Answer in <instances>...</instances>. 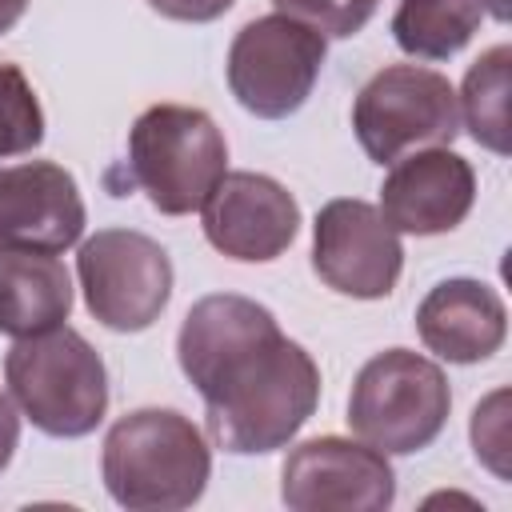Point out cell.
Wrapping results in <instances>:
<instances>
[{
  "instance_id": "obj_1",
  "label": "cell",
  "mask_w": 512,
  "mask_h": 512,
  "mask_svg": "<svg viewBox=\"0 0 512 512\" xmlns=\"http://www.w3.org/2000/svg\"><path fill=\"white\" fill-rule=\"evenodd\" d=\"M176 356L204 396L208 440L232 456L284 448L320 404L316 360L248 296H200L180 324Z\"/></svg>"
},
{
  "instance_id": "obj_2",
  "label": "cell",
  "mask_w": 512,
  "mask_h": 512,
  "mask_svg": "<svg viewBox=\"0 0 512 512\" xmlns=\"http://www.w3.org/2000/svg\"><path fill=\"white\" fill-rule=\"evenodd\" d=\"M108 496L128 512L192 508L212 476L204 432L176 408H136L120 416L100 452Z\"/></svg>"
},
{
  "instance_id": "obj_3",
  "label": "cell",
  "mask_w": 512,
  "mask_h": 512,
  "mask_svg": "<svg viewBox=\"0 0 512 512\" xmlns=\"http://www.w3.org/2000/svg\"><path fill=\"white\" fill-rule=\"evenodd\" d=\"M8 396L44 436L76 440L108 412V372L100 352L68 324L20 336L4 356Z\"/></svg>"
},
{
  "instance_id": "obj_4",
  "label": "cell",
  "mask_w": 512,
  "mask_h": 512,
  "mask_svg": "<svg viewBox=\"0 0 512 512\" xmlns=\"http://www.w3.org/2000/svg\"><path fill=\"white\" fill-rule=\"evenodd\" d=\"M228 172V144L204 108L152 104L128 132V176L164 216L200 212Z\"/></svg>"
},
{
  "instance_id": "obj_5",
  "label": "cell",
  "mask_w": 512,
  "mask_h": 512,
  "mask_svg": "<svg viewBox=\"0 0 512 512\" xmlns=\"http://www.w3.org/2000/svg\"><path fill=\"white\" fill-rule=\"evenodd\" d=\"M448 408L452 392L440 364L408 348H388L356 372L348 428L384 456H412L444 432Z\"/></svg>"
},
{
  "instance_id": "obj_6",
  "label": "cell",
  "mask_w": 512,
  "mask_h": 512,
  "mask_svg": "<svg viewBox=\"0 0 512 512\" xmlns=\"http://www.w3.org/2000/svg\"><path fill=\"white\" fill-rule=\"evenodd\" d=\"M352 132L376 164H392L416 148H448L460 136L456 88L436 68L388 64L356 92Z\"/></svg>"
},
{
  "instance_id": "obj_7",
  "label": "cell",
  "mask_w": 512,
  "mask_h": 512,
  "mask_svg": "<svg viewBox=\"0 0 512 512\" xmlns=\"http://www.w3.org/2000/svg\"><path fill=\"white\" fill-rule=\"evenodd\" d=\"M328 40L280 12L248 20L228 48V88L260 120H284L312 96Z\"/></svg>"
},
{
  "instance_id": "obj_8",
  "label": "cell",
  "mask_w": 512,
  "mask_h": 512,
  "mask_svg": "<svg viewBox=\"0 0 512 512\" xmlns=\"http://www.w3.org/2000/svg\"><path fill=\"white\" fill-rule=\"evenodd\" d=\"M88 312L112 332H144L172 300L168 252L132 228H100L76 252Z\"/></svg>"
},
{
  "instance_id": "obj_9",
  "label": "cell",
  "mask_w": 512,
  "mask_h": 512,
  "mask_svg": "<svg viewBox=\"0 0 512 512\" xmlns=\"http://www.w3.org/2000/svg\"><path fill=\"white\" fill-rule=\"evenodd\" d=\"M280 500L292 512H384L396 500V472L364 440L312 436L288 452Z\"/></svg>"
},
{
  "instance_id": "obj_10",
  "label": "cell",
  "mask_w": 512,
  "mask_h": 512,
  "mask_svg": "<svg viewBox=\"0 0 512 512\" xmlns=\"http://www.w3.org/2000/svg\"><path fill=\"white\" fill-rule=\"evenodd\" d=\"M312 268L340 296L384 300L400 280L404 244H400V232L380 216L376 204L340 196L316 212Z\"/></svg>"
},
{
  "instance_id": "obj_11",
  "label": "cell",
  "mask_w": 512,
  "mask_h": 512,
  "mask_svg": "<svg viewBox=\"0 0 512 512\" xmlns=\"http://www.w3.org/2000/svg\"><path fill=\"white\" fill-rule=\"evenodd\" d=\"M204 236L240 264H268L288 252L300 232L296 196L264 172H224L200 204Z\"/></svg>"
},
{
  "instance_id": "obj_12",
  "label": "cell",
  "mask_w": 512,
  "mask_h": 512,
  "mask_svg": "<svg viewBox=\"0 0 512 512\" xmlns=\"http://www.w3.org/2000/svg\"><path fill=\"white\" fill-rule=\"evenodd\" d=\"M476 200V172L452 148H416L392 160L380 184V216L408 236H440L464 224Z\"/></svg>"
},
{
  "instance_id": "obj_13",
  "label": "cell",
  "mask_w": 512,
  "mask_h": 512,
  "mask_svg": "<svg viewBox=\"0 0 512 512\" xmlns=\"http://www.w3.org/2000/svg\"><path fill=\"white\" fill-rule=\"evenodd\" d=\"M84 200L76 176L52 160L0 168V244L64 252L84 232Z\"/></svg>"
},
{
  "instance_id": "obj_14",
  "label": "cell",
  "mask_w": 512,
  "mask_h": 512,
  "mask_svg": "<svg viewBox=\"0 0 512 512\" xmlns=\"http://www.w3.org/2000/svg\"><path fill=\"white\" fill-rule=\"evenodd\" d=\"M416 336L448 364H480L500 352L508 336V308L500 292L472 276L440 280L416 308Z\"/></svg>"
},
{
  "instance_id": "obj_15",
  "label": "cell",
  "mask_w": 512,
  "mask_h": 512,
  "mask_svg": "<svg viewBox=\"0 0 512 512\" xmlns=\"http://www.w3.org/2000/svg\"><path fill=\"white\" fill-rule=\"evenodd\" d=\"M72 312V276L56 252L0 244V332L20 340L60 328Z\"/></svg>"
},
{
  "instance_id": "obj_16",
  "label": "cell",
  "mask_w": 512,
  "mask_h": 512,
  "mask_svg": "<svg viewBox=\"0 0 512 512\" xmlns=\"http://www.w3.org/2000/svg\"><path fill=\"white\" fill-rule=\"evenodd\" d=\"M488 16V0H400L392 12V40L416 60L456 56Z\"/></svg>"
},
{
  "instance_id": "obj_17",
  "label": "cell",
  "mask_w": 512,
  "mask_h": 512,
  "mask_svg": "<svg viewBox=\"0 0 512 512\" xmlns=\"http://www.w3.org/2000/svg\"><path fill=\"white\" fill-rule=\"evenodd\" d=\"M508 72H512V48L496 44L488 48L464 76V88L456 96L460 124L472 132V140L496 156H508Z\"/></svg>"
},
{
  "instance_id": "obj_18",
  "label": "cell",
  "mask_w": 512,
  "mask_h": 512,
  "mask_svg": "<svg viewBox=\"0 0 512 512\" xmlns=\"http://www.w3.org/2000/svg\"><path fill=\"white\" fill-rule=\"evenodd\" d=\"M44 140V108L16 64H0V160L28 156Z\"/></svg>"
},
{
  "instance_id": "obj_19",
  "label": "cell",
  "mask_w": 512,
  "mask_h": 512,
  "mask_svg": "<svg viewBox=\"0 0 512 512\" xmlns=\"http://www.w3.org/2000/svg\"><path fill=\"white\" fill-rule=\"evenodd\" d=\"M280 16L320 32L324 40L356 36L380 8V0H272Z\"/></svg>"
},
{
  "instance_id": "obj_20",
  "label": "cell",
  "mask_w": 512,
  "mask_h": 512,
  "mask_svg": "<svg viewBox=\"0 0 512 512\" xmlns=\"http://www.w3.org/2000/svg\"><path fill=\"white\" fill-rule=\"evenodd\" d=\"M504 392H492L484 404H476L472 412V448L476 456L496 472V476H508V464H504V452H508V436H504Z\"/></svg>"
},
{
  "instance_id": "obj_21",
  "label": "cell",
  "mask_w": 512,
  "mask_h": 512,
  "mask_svg": "<svg viewBox=\"0 0 512 512\" xmlns=\"http://www.w3.org/2000/svg\"><path fill=\"white\" fill-rule=\"evenodd\" d=\"M236 0H148L152 12L168 16V20H180V24H208V20H220Z\"/></svg>"
},
{
  "instance_id": "obj_22",
  "label": "cell",
  "mask_w": 512,
  "mask_h": 512,
  "mask_svg": "<svg viewBox=\"0 0 512 512\" xmlns=\"http://www.w3.org/2000/svg\"><path fill=\"white\" fill-rule=\"evenodd\" d=\"M16 444H20V408H16V400L0 388V472L12 464Z\"/></svg>"
},
{
  "instance_id": "obj_23",
  "label": "cell",
  "mask_w": 512,
  "mask_h": 512,
  "mask_svg": "<svg viewBox=\"0 0 512 512\" xmlns=\"http://www.w3.org/2000/svg\"><path fill=\"white\" fill-rule=\"evenodd\" d=\"M24 8H28V0H0V36L24 16Z\"/></svg>"
}]
</instances>
